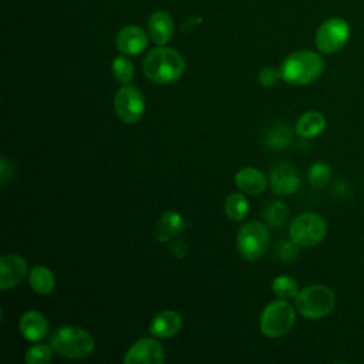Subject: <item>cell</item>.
<instances>
[{"label": "cell", "mask_w": 364, "mask_h": 364, "mask_svg": "<svg viewBox=\"0 0 364 364\" xmlns=\"http://www.w3.org/2000/svg\"><path fill=\"white\" fill-rule=\"evenodd\" d=\"M277 256L283 262H293L299 256V245L294 243L291 239L289 242H282L277 246Z\"/></svg>", "instance_id": "cell-28"}, {"label": "cell", "mask_w": 364, "mask_h": 364, "mask_svg": "<svg viewBox=\"0 0 364 364\" xmlns=\"http://www.w3.org/2000/svg\"><path fill=\"white\" fill-rule=\"evenodd\" d=\"M18 330L21 336L28 341H38L46 336L48 324L46 317L40 311L31 310L21 316L18 321Z\"/></svg>", "instance_id": "cell-18"}, {"label": "cell", "mask_w": 364, "mask_h": 364, "mask_svg": "<svg viewBox=\"0 0 364 364\" xmlns=\"http://www.w3.org/2000/svg\"><path fill=\"white\" fill-rule=\"evenodd\" d=\"M291 141V129L286 124L273 127L264 136V144L273 149H283Z\"/></svg>", "instance_id": "cell-22"}, {"label": "cell", "mask_w": 364, "mask_h": 364, "mask_svg": "<svg viewBox=\"0 0 364 364\" xmlns=\"http://www.w3.org/2000/svg\"><path fill=\"white\" fill-rule=\"evenodd\" d=\"M114 108L122 122L135 124L142 118L145 111L144 95L136 87L125 84L115 94Z\"/></svg>", "instance_id": "cell-9"}, {"label": "cell", "mask_w": 364, "mask_h": 364, "mask_svg": "<svg viewBox=\"0 0 364 364\" xmlns=\"http://www.w3.org/2000/svg\"><path fill=\"white\" fill-rule=\"evenodd\" d=\"M28 282L31 289L38 294H48L55 286V277L53 272L46 266H36L31 269Z\"/></svg>", "instance_id": "cell-20"}, {"label": "cell", "mask_w": 364, "mask_h": 364, "mask_svg": "<svg viewBox=\"0 0 364 364\" xmlns=\"http://www.w3.org/2000/svg\"><path fill=\"white\" fill-rule=\"evenodd\" d=\"M235 183L243 193L247 195H259L267 188V179L259 171L253 166H246L240 169L235 176Z\"/></svg>", "instance_id": "cell-17"}, {"label": "cell", "mask_w": 364, "mask_h": 364, "mask_svg": "<svg viewBox=\"0 0 364 364\" xmlns=\"http://www.w3.org/2000/svg\"><path fill=\"white\" fill-rule=\"evenodd\" d=\"M51 346L34 344L26 353V361L28 364H47L51 360Z\"/></svg>", "instance_id": "cell-27"}, {"label": "cell", "mask_w": 364, "mask_h": 364, "mask_svg": "<svg viewBox=\"0 0 364 364\" xmlns=\"http://www.w3.org/2000/svg\"><path fill=\"white\" fill-rule=\"evenodd\" d=\"M282 78V74H280V70H276L273 67H264L259 71V75H257V80L264 87H273L279 82V80Z\"/></svg>", "instance_id": "cell-29"}, {"label": "cell", "mask_w": 364, "mask_h": 364, "mask_svg": "<svg viewBox=\"0 0 364 364\" xmlns=\"http://www.w3.org/2000/svg\"><path fill=\"white\" fill-rule=\"evenodd\" d=\"M236 245L243 259L255 262L264 255L269 246V232L260 222L250 220L239 229Z\"/></svg>", "instance_id": "cell-7"}, {"label": "cell", "mask_w": 364, "mask_h": 364, "mask_svg": "<svg viewBox=\"0 0 364 364\" xmlns=\"http://www.w3.org/2000/svg\"><path fill=\"white\" fill-rule=\"evenodd\" d=\"M13 175V165L11 162H9L7 158H1V162H0V178H1V183L6 185L7 183V179Z\"/></svg>", "instance_id": "cell-30"}, {"label": "cell", "mask_w": 364, "mask_h": 364, "mask_svg": "<svg viewBox=\"0 0 364 364\" xmlns=\"http://www.w3.org/2000/svg\"><path fill=\"white\" fill-rule=\"evenodd\" d=\"M50 346L55 353L68 358H84L94 350V337L84 328L65 326L50 336Z\"/></svg>", "instance_id": "cell-3"}, {"label": "cell", "mask_w": 364, "mask_h": 364, "mask_svg": "<svg viewBox=\"0 0 364 364\" xmlns=\"http://www.w3.org/2000/svg\"><path fill=\"white\" fill-rule=\"evenodd\" d=\"M272 290L280 299H294L297 296V293L300 291L296 279L291 276H287V274L277 276L272 283Z\"/></svg>", "instance_id": "cell-23"}, {"label": "cell", "mask_w": 364, "mask_h": 364, "mask_svg": "<svg viewBox=\"0 0 364 364\" xmlns=\"http://www.w3.org/2000/svg\"><path fill=\"white\" fill-rule=\"evenodd\" d=\"M185 228V220L181 213L175 210L165 212L154 228V236L158 242H169L176 237Z\"/></svg>", "instance_id": "cell-15"}, {"label": "cell", "mask_w": 364, "mask_h": 364, "mask_svg": "<svg viewBox=\"0 0 364 364\" xmlns=\"http://www.w3.org/2000/svg\"><path fill=\"white\" fill-rule=\"evenodd\" d=\"M27 273V263L18 255H4L0 259V289L7 290L23 282Z\"/></svg>", "instance_id": "cell-12"}, {"label": "cell", "mask_w": 364, "mask_h": 364, "mask_svg": "<svg viewBox=\"0 0 364 364\" xmlns=\"http://www.w3.org/2000/svg\"><path fill=\"white\" fill-rule=\"evenodd\" d=\"M142 68L148 80L158 84H168L182 75L185 60L178 51L159 46L146 54Z\"/></svg>", "instance_id": "cell-1"}, {"label": "cell", "mask_w": 364, "mask_h": 364, "mask_svg": "<svg viewBox=\"0 0 364 364\" xmlns=\"http://www.w3.org/2000/svg\"><path fill=\"white\" fill-rule=\"evenodd\" d=\"M115 44L121 53L136 55L145 50L148 44V36L138 26H127L117 34Z\"/></svg>", "instance_id": "cell-13"}, {"label": "cell", "mask_w": 364, "mask_h": 364, "mask_svg": "<svg viewBox=\"0 0 364 364\" xmlns=\"http://www.w3.org/2000/svg\"><path fill=\"white\" fill-rule=\"evenodd\" d=\"M270 188L279 196H290L300 186V176L289 162L277 164L270 172Z\"/></svg>", "instance_id": "cell-11"}, {"label": "cell", "mask_w": 364, "mask_h": 364, "mask_svg": "<svg viewBox=\"0 0 364 364\" xmlns=\"http://www.w3.org/2000/svg\"><path fill=\"white\" fill-rule=\"evenodd\" d=\"M296 320L294 307L286 300L270 301L262 311L259 326L266 337L277 338L287 334Z\"/></svg>", "instance_id": "cell-5"}, {"label": "cell", "mask_w": 364, "mask_h": 364, "mask_svg": "<svg viewBox=\"0 0 364 364\" xmlns=\"http://www.w3.org/2000/svg\"><path fill=\"white\" fill-rule=\"evenodd\" d=\"M182 328V317L179 313L173 310H164L158 313L151 324L149 331L152 336L159 338H169L173 337Z\"/></svg>", "instance_id": "cell-14"}, {"label": "cell", "mask_w": 364, "mask_h": 364, "mask_svg": "<svg viewBox=\"0 0 364 364\" xmlns=\"http://www.w3.org/2000/svg\"><path fill=\"white\" fill-rule=\"evenodd\" d=\"M165 360V353L159 341L144 337L134 343L124 357L125 364H161Z\"/></svg>", "instance_id": "cell-10"}, {"label": "cell", "mask_w": 364, "mask_h": 364, "mask_svg": "<svg viewBox=\"0 0 364 364\" xmlns=\"http://www.w3.org/2000/svg\"><path fill=\"white\" fill-rule=\"evenodd\" d=\"M287 216H289L287 206L279 200L270 202L264 210V218L267 223L274 228H280L286 222Z\"/></svg>", "instance_id": "cell-26"}, {"label": "cell", "mask_w": 364, "mask_h": 364, "mask_svg": "<svg viewBox=\"0 0 364 364\" xmlns=\"http://www.w3.org/2000/svg\"><path fill=\"white\" fill-rule=\"evenodd\" d=\"M169 250H171V253L175 256V257H182V256H185L186 255V252H188V246H186V243L183 242V240H178V242H175V243H172L171 246H169Z\"/></svg>", "instance_id": "cell-31"}, {"label": "cell", "mask_w": 364, "mask_h": 364, "mask_svg": "<svg viewBox=\"0 0 364 364\" xmlns=\"http://www.w3.org/2000/svg\"><path fill=\"white\" fill-rule=\"evenodd\" d=\"M326 128V118L318 111H307L301 114L296 122V132L301 138H316Z\"/></svg>", "instance_id": "cell-19"}, {"label": "cell", "mask_w": 364, "mask_h": 364, "mask_svg": "<svg viewBox=\"0 0 364 364\" xmlns=\"http://www.w3.org/2000/svg\"><path fill=\"white\" fill-rule=\"evenodd\" d=\"M331 178V169L327 164L324 162H314L307 172V179L311 186L314 188H323L324 185L328 183Z\"/></svg>", "instance_id": "cell-25"}, {"label": "cell", "mask_w": 364, "mask_h": 364, "mask_svg": "<svg viewBox=\"0 0 364 364\" xmlns=\"http://www.w3.org/2000/svg\"><path fill=\"white\" fill-rule=\"evenodd\" d=\"M324 68L323 58L310 50L291 53L280 65L282 80L293 85H306L316 81Z\"/></svg>", "instance_id": "cell-2"}, {"label": "cell", "mask_w": 364, "mask_h": 364, "mask_svg": "<svg viewBox=\"0 0 364 364\" xmlns=\"http://www.w3.org/2000/svg\"><path fill=\"white\" fill-rule=\"evenodd\" d=\"M111 67H112V74L118 82H121L124 85L131 82V80L134 77V65L129 58H127L125 55L115 57Z\"/></svg>", "instance_id": "cell-24"}, {"label": "cell", "mask_w": 364, "mask_h": 364, "mask_svg": "<svg viewBox=\"0 0 364 364\" xmlns=\"http://www.w3.org/2000/svg\"><path fill=\"white\" fill-rule=\"evenodd\" d=\"M225 212L232 220H243L249 212V202L242 193H230L225 200Z\"/></svg>", "instance_id": "cell-21"}, {"label": "cell", "mask_w": 364, "mask_h": 364, "mask_svg": "<svg viewBox=\"0 0 364 364\" xmlns=\"http://www.w3.org/2000/svg\"><path fill=\"white\" fill-rule=\"evenodd\" d=\"M294 306L303 317L318 320L334 310L336 294L324 284H311L297 293L294 297Z\"/></svg>", "instance_id": "cell-4"}, {"label": "cell", "mask_w": 364, "mask_h": 364, "mask_svg": "<svg viewBox=\"0 0 364 364\" xmlns=\"http://www.w3.org/2000/svg\"><path fill=\"white\" fill-rule=\"evenodd\" d=\"M148 33L155 44H166L173 36L172 17L166 11H155L148 20Z\"/></svg>", "instance_id": "cell-16"}, {"label": "cell", "mask_w": 364, "mask_h": 364, "mask_svg": "<svg viewBox=\"0 0 364 364\" xmlns=\"http://www.w3.org/2000/svg\"><path fill=\"white\" fill-rule=\"evenodd\" d=\"M350 37V26L341 17H330L320 24L316 33V47L324 53L331 54L340 51Z\"/></svg>", "instance_id": "cell-8"}, {"label": "cell", "mask_w": 364, "mask_h": 364, "mask_svg": "<svg viewBox=\"0 0 364 364\" xmlns=\"http://www.w3.org/2000/svg\"><path fill=\"white\" fill-rule=\"evenodd\" d=\"M327 233L326 220L314 212L297 215L289 228L290 239L301 247H311L320 243Z\"/></svg>", "instance_id": "cell-6"}]
</instances>
